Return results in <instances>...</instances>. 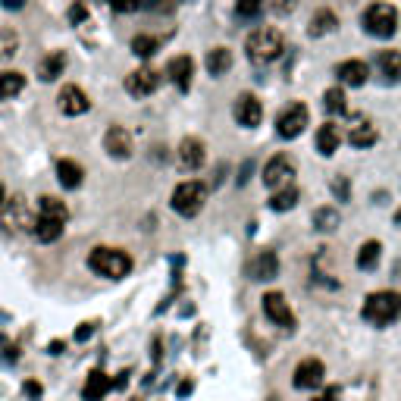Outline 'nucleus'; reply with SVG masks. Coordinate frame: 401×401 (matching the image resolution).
Here are the masks:
<instances>
[{"label": "nucleus", "instance_id": "f257e3e1", "mask_svg": "<svg viewBox=\"0 0 401 401\" xmlns=\"http://www.w3.org/2000/svg\"><path fill=\"white\" fill-rule=\"evenodd\" d=\"M360 317L367 320L370 326H389L395 323L401 317V295L398 292H373V295H367L364 307H360Z\"/></svg>", "mask_w": 401, "mask_h": 401}, {"label": "nucleus", "instance_id": "f03ea898", "mask_svg": "<svg viewBox=\"0 0 401 401\" xmlns=\"http://www.w3.org/2000/svg\"><path fill=\"white\" fill-rule=\"evenodd\" d=\"M88 266L104 279H123L132 273V257L123 248H95L88 254Z\"/></svg>", "mask_w": 401, "mask_h": 401}, {"label": "nucleus", "instance_id": "7ed1b4c3", "mask_svg": "<svg viewBox=\"0 0 401 401\" xmlns=\"http://www.w3.org/2000/svg\"><path fill=\"white\" fill-rule=\"evenodd\" d=\"M360 25L370 38H392L398 32V10L392 4H373L364 10Z\"/></svg>", "mask_w": 401, "mask_h": 401}, {"label": "nucleus", "instance_id": "20e7f679", "mask_svg": "<svg viewBox=\"0 0 401 401\" xmlns=\"http://www.w3.org/2000/svg\"><path fill=\"white\" fill-rule=\"evenodd\" d=\"M245 50H248V57L254 60V63H273V60L285 50L283 32H276V29H257V32H251L248 41H245Z\"/></svg>", "mask_w": 401, "mask_h": 401}, {"label": "nucleus", "instance_id": "39448f33", "mask_svg": "<svg viewBox=\"0 0 401 401\" xmlns=\"http://www.w3.org/2000/svg\"><path fill=\"white\" fill-rule=\"evenodd\" d=\"M170 204H172V210H176L179 217H185V219H189V217H198L200 207L207 204V185L198 182V179L179 182L176 191H172V198H170Z\"/></svg>", "mask_w": 401, "mask_h": 401}, {"label": "nucleus", "instance_id": "423d86ee", "mask_svg": "<svg viewBox=\"0 0 401 401\" xmlns=\"http://www.w3.org/2000/svg\"><path fill=\"white\" fill-rule=\"evenodd\" d=\"M307 125H311V110H307L301 100H295V104H289L276 116V135L285 138V142H292V138H298Z\"/></svg>", "mask_w": 401, "mask_h": 401}, {"label": "nucleus", "instance_id": "0eeeda50", "mask_svg": "<svg viewBox=\"0 0 401 401\" xmlns=\"http://www.w3.org/2000/svg\"><path fill=\"white\" fill-rule=\"evenodd\" d=\"M295 176V160L289 157V154H276V157L266 160L264 172H260V179H264L266 189H279V185H289V179Z\"/></svg>", "mask_w": 401, "mask_h": 401}, {"label": "nucleus", "instance_id": "6e6552de", "mask_svg": "<svg viewBox=\"0 0 401 401\" xmlns=\"http://www.w3.org/2000/svg\"><path fill=\"white\" fill-rule=\"evenodd\" d=\"M326 379V367L320 358H304L301 364L295 367V376H292V383H295V389H304V392H313L320 389Z\"/></svg>", "mask_w": 401, "mask_h": 401}, {"label": "nucleus", "instance_id": "1a4fd4ad", "mask_svg": "<svg viewBox=\"0 0 401 401\" xmlns=\"http://www.w3.org/2000/svg\"><path fill=\"white\" fill-rule=\"evenodd\" d=\"M264 313L270 317V323L283 326V329H292V326H295V313H292V307H289V301H285L283 292H266Z\"/></svg>", "mask_w": 401, "mask_h": 401}, {"label": "nucleus", "instance_id": "9d476101", "mask_svg": "<svg viewBox=\"0 0 401 401\" xmlns=\"http://www.w3.org/2000/svg\"><path fill=\"white\" fill-rule=\"evenodd\" d=\"M157 85H160V72L157 69H151V66H142V69H135V72H129L125 76V91H129L132 97H148L157 91Z\"/></svg>", "mask_w": 401, "mask_h": 401}, {"label": "nucleus", "instance_id": "9b49d317", "mask_svg": "<svg viewBox=\"0 0 401 401\" xmlns=\"http://www.w3.org/2000/svg\"><path fill=\"white\" fill-rule=\"evenodd\" d=\"M232 116H236L238 125L254 129V125H260V119H264V107H260V100L254 95H238L236 104H232Z\"/></svg>", "mask_w": 401, "mask_h": 401}, {"label": "nucleus", "instance_id": "f8f14e48", "mask_svg": "<svg viewBox=\"0 0 401 401\" xmlns=\"http://www.w3.org/2000/svg\"><path fill=\"white\" fill-rule=\"evenodd\" d=\"M248 276L257 279V283H270V279L279 276V257L276 251H257L248 260Z\"/></svg>", "mask_w": 401, "mask_h": 401}, {"label": "nucleus", "instance_id": "ddd939ff", "mask_svg": "<svg viewBox=\"0 0 401 401\" xmlns=\"http://www.w3.org/2000/svg\"><path fill=\"white\" fill-rule=\"evenodd\" d=\"M57 104H60V110H63L66 116H82V113H88L91 100L79 85H63L60 95H57Z\"/></svg>", "mask_w": 401, "mask_h": 401}, {"label": "nucleus", "instance_id": "4468645a", "mask_svg": "<svg viewBox=\"0 0 401 401\" xmlns=\"http://www.w3.org/2000/svg\"><path fill=\"white\" fill-rule=\"evenodd\" d=\"M166 76H170V82L176 85L179 91H189L191 88V79H195V60L191 57H172L170 63H166Z\"/></svg>", "mask_w": 401, "mask_h": 401}, {"label": "nucleus", "instance_id": "2eb2a0df", "mask_svg": "<svg viewBox=\"0 0 401 401\" xmlns=\"http://www.w3.org/2000/svg\"><path fill=\"white\" fill-rule=\"evenodd\" d=\"M104 151L116 160H129L132 157V135L123 125H110L104 135Z\"/></svg>", "mask_w": 401, "mask_h": 401}, {"label": "nucleus", "instance_id": "dca6fc26", "mask_svg": "<svg viewBox=\"0 0 401 401\" xmlns=\"http://www.w3.org/2000/svg\"><path fill=\"white\" fill-rule=\"evenodd\" d=\"M336 76L342 85H348V88H360V85H367V79H370V66L364 63V60H342V63L336 66Z\"/></svg>", "mask_w": 401, "mask_h": 401}, {"label": "nucleus", "instance_id": "f3484780", "mask_svg": "<svg viewBox=\"0 0 401 401\" xmlns=\"http://www.w3.org/2000/svg\"><path fill=\"white\" fill-rule=\"evenodd\" d=\"M204 160H207V154H204V142L200 138L189 135L179 142V163H182V170H200Z\"/></svg>", "mask_w": 401, "mask_h": 401}, {"label": "nucleus", "instance_id": "a211bd4d", "mask_svg": "<svg viewBox=\"0 0 401 401\" xmlns=\"http://www.w3.org/2000/svg\"><path fill=\"white\" fill-rule=\"evenodd\" d=\"M110 389H113V379L107 376L104 370H91V373H88V379H85L82 395H85V401H100V398H104Z\"/></svg>", "mask_w": 401, "mask_h": 401}, {"label": "nucleus", "instance_id": "6ab92c4d", "mask_svg": "<svg viewBox=\"0 0 401 401\" xmlns=\"http://www.w3.org/2000/svg\"><path fill=\"white\" fill-rule=\"evenodd\" d=\"M63 229H66V219H60V217H38L35 219V238L44 245L57 242V238L63 236Z\"/></svg>", "mask_w": 401, "mask_h": 401}, {"label": "nucleus", "instance_id": "aec40b11", "mask_svg": "<svg viewBox=\"0 0 401 401\" xmlns=\"http://www.w3.org/2000/svg\"><path fill=\"white\" fill-rule=\"evenodd\" d=\"M63 69H66V53L63 50H53L44 60H38V76H41V82H57V79L63 76Z\"/></svg>", "mask_w": 401, "mask_h": 401}, {"label": "nucleus", "instance_id": "412c9836", "mask_svg": "<svg viewBox=\"0 0 401 401\" xmlns=\"http://www.w3.org/2000/svg\"><path fill=\"white\" fill-rule=\"evenodd\" d=\"M376 66H379L386 82H392V85L401 82V50H379Z\"/></svg>", "mask_w": 401, "mask_h": 401}, {"label": "nucleus", "instance_id": "4be33fe9", "mask_svg": "<svg viewBox=\"0 0 401 401\" xmlns=\"http://www.w3.org/2000/svg\"><path fill=\"white\" fill-rule=\"evenodd\" d=\"M336 25H339V16L332 10H317L311 16V22H307V35L311 38H323V35H329V32H336Z\"/></svg>", "mask_w": 401, "mask_h": 401}, {"label": "nucleus", "instance_id": "5701e85b", "mask_svg": "<svg viewBox=\"0 0 401 401\" xmlns=\"http://www.w3.org/2000/svg\"><path fill=\"white\" fill-rule=\"evenodd\" d=\"M57 179H60L63 189L72 191V189H79V185L85 182V170L76 163V160H60L57 163Z\"/></svg>", "mask_w": 401, "mask_h": 401}, {"label": "nucleus", "instance_id": "b1692460", "mask_svg": "<svg viewBox=\"0 0 401 401\" xmlns=\"http://www.w3.org/2000/svg\"><path fill=\"white\" fill-rule=\"evenodd\" d=\"M311 223L317 232H323V236H329V232L339 229V223H342V217H339L336 207H317V210L311 213Z\"/></svg>", "mask_w": 401, "mask_h": 401}, {"label": "nucleus", "instance_id": "393cba45", "mask_svg": "<svg viewBox=\"0 0 401 401\" xmlns=\"http://www.w3.org/2000/svg\"><path fill=\"white\" fill-rule=\"evenodd\" d=\"M204 66H207V72H210L213 79L226 76V72L232 69V50H229V48H213L210 53H207Z\"/></svg>", "mask_w": 401, "mask_h": 401}, {"label": "nucleus", "instance_id": "a878e982", "mask_svg": "<svg viewBox=\"0 0 401 401\" xmlns=\"http://www.w3.org/2000/svg\"><path fill=\"white\" fill-rule=\"evenodd\" d=\"M339 144H342V135H339V125L326 123L317 129V151L323 154V157H332V154L339 151Z\"/></svg>", "mask_w": 401, "mask_h": 401}, {"label": "nucleus", "instance_id": "bb28decb", "mask_svg": "<svg viewBox=\"0 0 401 401\" xmlns=\"http://www.w3.org/2000/svg\"><path fill=\"white\" fill-rule=\"evenodd\" d=\"M379 257H383V245H379L376 238H367L358 248V260H354V264H358V270H376Z\"/></svg>", "mask_w": 401, "mask_h": 401}, {"label": "nucleus", "instance_id": "cd10ccee", "mask_svg": "<svg viewBox=\"0 0 401 401\" xmlns=\"http://www.w3.org/2000/svg\"><path fill=\"white\" fill-rule=\"evenodd\" d=\"M25 88V76L16 69H6L0 72V100H13L16 95H22Z\"/></svg>", "mask_w": 401, "mask_h": 401}, {"label": "nucleus", "instance_id": "c85d7f7f", "mask_svg": "<svg viewBox=\"0 0 401 401\" xmlns=\"http://www.w3.org/2000/svg\"><path fill=\"white\" fill-rule=\"evenodd\" d=\"M298 198H301V191H298V185H283V189H276L273 191V198H270V207L276 213H283V210H292V207L298 204Z\"/></svg>", "mask_w": 401, "mask_h": 401}, {"label": "nucleus", "instance_id": "c756f323", "mask_svg": "<svg viewBox=\"0 0 401 401\" xmlns=\"http://www.w3.org/2000/svg\"><path fill=\"white\" fill-rule=\"evenodd\" d=\"M376 129H373L370 123H360L358 129L351 132L348 135V142H351V148H358V151H364V148H373V144H376Z\"/></svg>", "mask_w": 401, "mask_h": 401}, {"label": "nucleus", "instance_id": "7c9ffc66", "mask_svg": "<svg viewBox=\"0 0 401 401\" xmlns=\"http://www.w3.org/2000/svg\"><path fill=\"white\" fill-rule=\"evenodd\" d=\"M157 48H160V41L157 38H151V35H135L132 38V53H135V57H154V53H157Z\"/></svg>", "mask_w": 401, "mask_h": 401}, {"label": "nucleus", "instance_id": "2f4dec72", "mask_svg": "<svg viewBox=\"0 0 401 401\" xmlns=\"http://www.w3.org/2000/svg\"><path fill=\"white\" fill-rule=\"evenodd\" d=\"M38 217H60V219H66V204L60 198H41L38 200Z\"/></svg>", "mask_w": 401, "mask_h": 401}, {"label": "nucleus", "instance_id": "473e14b6", "mask_svg": "<svg viewBox=\"0 0 401 401\" xmlns=\"http://www.w3.org/2000/svg\"><path fill=\"white\" fill-rule=\"evenodd\" d=\"M264 13V0H236V16L238 19H257Z\"/></svg>", "mask_w": 401, "mask_h": 401}, {"label": "nucleus", "instance_id": "72a5a7b5", "mask_svg": "<svg viewBox=\"0 0 401 401\" xmlns=\"http://www.w3.org/2000/svg\"><path fill=\"white\" fill-rule=\"evenodd\" d=\"M323 107L329 113H345V91L339 88V85H336V88H329L323 95Z\"/></svg>", "mask_w": 401, "mask_h": 401}, {"label": "nucleus", "instance_id": "f704fd0d", "mask_svg": "<svg viewBox=\"0 0 401 401\" xmlns=\"http://www.w3.org/2000/svg\"><path fill=\"white\" fill-rule=\"evenodd\" d=\"M16 48H19L16 32H4V35H0V60H10L13 53H16Z\"/></svg>", "mask_w": 401, "mask_h": 401}, {"label": "nucleus", "instance_id": "c9c22d12", "mask_svg": "<svg viewBox=\"0 0 401 401\" xmlns=\"http://www.w3.org/2000/svg\"><path fill=\"white\" fill-rule=\"evenodd\" d=\"M107 4H110L116 13H132V10H138V0H107Z\"/></svg>", "mask_w": 401, "mask_h": 401}, {"label": "nucleus", "instance_id": "e433bc0d", "mask_svg": "<svg viewBox=\"0 0 401 401\" xmlns=\"http://www.w3.org/2000/svg\"><path fill=\"white\" fill-rule=\"evenodd\" d=\"M298 6V0H273V10L279 13V16H285V13H292Z\"/></svg>", "mask_w": 401, "mask_h": 401}, {"label": "nucleus", "instance_id": "4c0bfd02", "mask_svg": "<svg viewBox=\"0 0 401 401\" xmlns=\"http://www.w3.org/2000/svg\"><path fill=\"white\" fill-rule=\"evenodd\" d=\"M332 191H336L342 200H348V179H336V182H332Z\"/></svg>", "mask_w": 401, "mask_h": 401}, {"label": "nucleus", "instance_id": "58836bf2", "mask_svg": "<svg viewBox=\"0 0 401 401\" xmlns=\"http://www.w3.org/2000/svg\"><path fill=\"white\" fill-rule=\"evenodd\" d=\"M313 401H339V386H329L323 395H313Z\"/></svg>", "mask_w": 401, "mask_h": 401}, {"label": "nucleus", "instance_id": "ea45409f", "mask_svg": "<svg viewBox=\"0 0 401 401\" xmlns=\"http://www.w3.org/2000/svg\"><path fill=\"white\" fill-rule=\"evenodd\" d=\"M85 16H88V10H85L82 4H76V6H72V10H69V19H72V22H82Z\"/></svg>", "mask_w": 401, "mask_h": 401}, {"label": "nucleus", "instance_id": "a19ab883", "mask_svg": "<svg viewBox=\"0 0 401 401\" xmlns=\"http://www.w3.org/2000/svg\"><path fill=\"white\" fill-rule=\"evenodd\" d=\"M91 332H95V326H91V323H82V326H79V332H76V342H85V339H91Z\"/></svg>", "mask_w": 401, "mask_h": 401}, {"label": "nucleus", "instance_id": "79ce46f5", "mask_svg": "<svg viewBox=\"0 0 401 401\" xmlns=\"http://www.w3.org/2000/svg\"><path fill=\"white\" fill-rule=\"evenodd\" d=\"M25 395L41 398V383H25Z\"/></svg>", "mask_w": 401, "mask_h": 401}, {"label": "nucleus", "instance_id": "37998d69", "mask_svg": "<svg viewBox=\"0 0 401 401\" xmlns=\"http://www.w3.org/2000/svg\"><path fill=\"white\" fill-rule=\"evenodd\" d=\"M25 0H4V10H22Z\"/></svg>", "mask_w": 401, "mask_h": 401}, {"label": "nucleus", "instance_id": "c03bdc74", "mask_svg": "<svg viewBox=\"0 0 401 401\" xmlns=\"http://www.w3.org/2000/svg\"><path fill=\"white\" fill-rule=\"evenodd\" d=\"M160 0H138V10H154Z\"/></svg>", "mask_w": 401, "mask_h": 401}, {"label": "nucleus", "instance_id": "a18cd8bd", "mask_svg": "<svg viewBox=\"0 0 401 401\" xmlns=\"http://www.w3.org/2000/svg\"><path fill=\"white\" fill-rule=\"evenodd\" d=\"M191 389H195V386H191V383H182V386H179V398L191 395Z\"/></svg>", "mask_w": 401, "mask_h": 401}, {"label": "nucleus", "instance_id": "49530a36", "mask_svg": "<svg viewBox=\"0 0 401 401\" xmlns=\"http://www.w3.org/2000/svg\"><path fill=\"white\" fill-rule=\"evenodd\" d=\"M4 204H6V191H4V185H0V210H4Z\"/></svg>", "mask_w": 401, "mask_h": 401}, {"label": "nucleus", "instance_id": "de8ad7c7", "mask_svg": "<svg viewBox=\"0 0 401 401\" xmlns=\"http://www.w3.org/2000/svg\"><path fill=\"white\" fill-rule=\"evenodd\" d=\"M395 226H398V229H401V207H398V210H395Z\"/></svg>", "mask_w": 401, "mask_h": 401}]
</instances>
